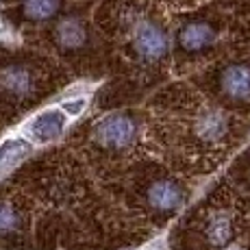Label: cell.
<instances>
[{
    "mask_svg": "<svg viewBox=\"0 0 250 250\" xmlns=\"http://www.w3.org/2000/svg\"><path fill=\"white\" fill-rule=\"evenodd\" d=\"M135 133H137L135 122L126 113H111L94 126V139L103 148H109V150L128 148L135 142Z\"/></svg>",
    "mask_w": 250,
    "mask_h": 250,
    "instance_id": "cell-2",
    "label": "cell"
},
{
    "mask_svg": "<svg viewBox=\"0 0 250 250\" xmlns=\"http://www.w3.org/2000/svg\"><path fill=\"white\" fill-rule=\"evenodd\" d=\"M220 91L233 103H250V65L230 63L220 72Z\"/></svg>",
    "mask_w": 250,
    "mask_h": 250,
    "instance_id": "cell-4",
    "label": "cell"
},
{
    "mask_svg": "<svg viewBox=\"0 0 250 250\" xmlns=\"http://www.w3.org/2000/svg\"><path fill=\"white\" fill-rule=\"evenodd\" d=\"M230 250H242V248H230Z\"/></svg>",
    "mask_w": 250,
    "mask_h": 250,
    "instance_id": "cell-15",
    "label": "cell"
},
{
    "mask_svg": "<svg viewBox=\"0 0 250 250\" xmlns=\"http://www.w3.org/2000/svg\"><path fill=\"white\" fill-rule=\"evenodd\" d=\"M218 40V31L209 22H187L179 31V46L185 52H200L211 48Z\"/></svg>",
    "mask_w": 250,
    "mask_h": 250,
    "instance_id": "cell-6",
    "label": "cell"
},
{
    "mask_svg": "<svg viewBox=\"0 0 250 250\" xmlns=\"http://www.w3.org/2000/svg\"><path fill=\"white\" fill-rule=\"evenodd\" d=\"M20 224V215L11 205L0 203V235H7L18 229Z\"/></svg>",
    "mask_w": 250,
    "mask_h": 250,
    "instance_id": "cell-13",
    "label": "cell"
},
{
    "mask_svg": "<svg viewBox=\"0 0 250 250\" xmlns=\"http://www.w3.org/2000/svg\"><path fill=\"white\" fill-rule=\"evenodd\" d=\"M185 203V189L172 179H159L148 187V205L157 211L170 213Z\"/></svg>",
    "mask_w": 250,
    "mask_h": 250,
    "instance_id": "cell-5",
    "label": "cell"
},
{
    "mask_svg": "<svg viewBox=\"0 0 250 250\" xmlns=\"http://www.w3.org/2000/svg\"><path fill=\"white\" fill-rule=\"evenodd\" d=\"M61 0H24L22 13L26 20L33 22H46L59 13Z\"/></svg>",
    "mask_w": 250,
    "mask_h": 250,
    "instance_id": "cell-11",
    "label": "cell"
},
{
    "mask_svg": "<svg viewBox=\"0 0 250 250\" xmlns=\"http://www.w3.org/2000/svg\"><path fill=\"white\" fill-rule=\"evenodd\" d=\"M131 44L135 55L139 59L148 61V63L161 61L167 55L166 31L155 20H148V18H142V20L135 22V26L131 31Z\"/></svg>",
    "mask_w": 250,
    "mask_h": 250,
    "instance_id": "cell-1",
    "label": "cell"
},
{
    "mask_svg": "<svg viewBox=\"0 0 250 250\" xmlns=\"http://www.w3.org/2000/svg\"><path fill=\"white\" fill-rule=\"evenodd\" d=\"M55 40L57 44L65 50H79L87 44V28H85L83 20L74 16L63 18L55 28Z\"/></svg>",
    "mask_w": 250,
    "mask_h": 250,
    "instance_id": "cell-8",
    "label": "cell"
},
{
    "mask_svg": "<svg viewBox=\"0 0 250 250\" xmlns=\"http://www.w3.org/2000/svg\"><path fill=\"white\" fill-rule=\"evenodd\" d=\"M31 150V146H28L26 142H22V139H9V142H4L2 146H0V163L2 161H11V159H18V157L26 155V152Z\"/></svg>",
    "mask_w": 250,
    "mask_h": 250,
    "instance_id": "cell-12",
    "label": "cell"
},
{
    "mask_svg": "<svg viewBox=\"0 0 250 250\" xmlns=\"http://www.w3.org/2000/svg\"><path fill=\"white\" fill-rule=\"evenodd\" d=\"M194 133L205 144H220L230 133V120L222 109L203 107L194 118Z\"/></svg>",
    "mask_w": 250,
    "mask_h": 250,
    "instance_id": "cell-3",
    "label": "cell"
},
{
    "mask_svg": "<svg viewBox=\"0 0 250 250\" xmlns=\"http://www.w3.org/2000/svg\"><path fill=\"white\" fill-rule=\"evenodd\" d=\"M83 107H85V100H79V103H65L63 104V109H65V111H70V113H81V111H83Z\"/></svg>",
    "mask_w": 250,
    "mask_h": 250,
    "instance_id": "cell-14",
    "label": "cell"
},
{
    "mask_svg": "<svg viewBox=\"0 0 250 250\" xmlns=\"http://www.w3.org/2000/svg\"><path fill=\"white\" fill-rule=\"evenodd\" d=\"M33 87L35 79L26 65H4L0 70V89L11 98H26Z\"/></svg>",
    "mask_w": 250,
    "mask_h": 250,
    "instance_id": "cell-7",
    "label": "cell"
},
{
    "mask_svg": "<svg viewBox=\"0 0 250 250\" xmlns=\"http://www.w3.org/2000/svg\"><path fill=\"white\" fill-rule=\"evenodd\" d=\"M205 233H207V239L213 246H227L233 239V220H230V215L224 213V211L211 213L209 220H207Z\"/></svg>",
    "mask_w": 250,
    "mask_h": 250,
    "instance_id": "cell-10",
    "label": "cell"
},
{
    "mask_svg": "<svg viewBox=\"0 0 250 250\" xmlns=\"http://www.w3.org/2000/svg\"><path fill=\"white\" fill-rule=\"evenodd\" d=\"M65 126V115L61 111H46L42 115H37L35 120L28 126V133L33 135V139L37 142H48V139H55L61 135Z\"/></svg>",
    "mask_w": 250,
    "mask_h": 250,
    "instance_id": "cell-9",
    "label": "cell"
}]
</instances>
